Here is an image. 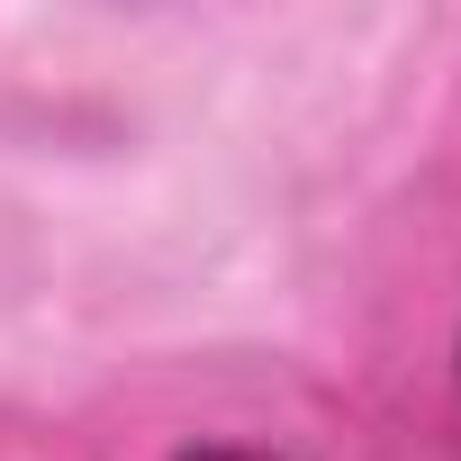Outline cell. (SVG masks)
Instances as JSON below:
<instances>
[{"label":"cell","instance_id":"cell-1","mask_svg":"<svg viewBox=\"0 0 461 461\" xmlns=\"http://www.w3.org/2000/svg\"><path fill=\"white\" fill-rule=\"evenodd\" d=\"M190 461H263V452H190Z\"/></svg>","mask_w":461,"mask_h":461}]
</instances>
